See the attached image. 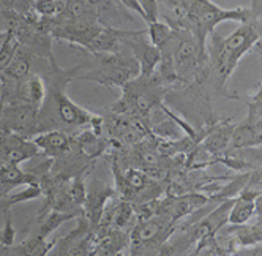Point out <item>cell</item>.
<instances>
[{"instance_id": "1", "label": "cell", "mask_w": 262, "mask_h": 256, "mask_svg": "<svg viewBox=\"0 0 262 256\" xmlns=\"http://www.w3.org/2000/svg\"><path fill=\"white\" fill-rule=\"evenodd\" d=\"M259 40V29L250 21L243 23L226 38H221L216 35L213 36L210 43V68L213 70L220 86L226 84L229 76L237 68L240 59L248 51H251Z\"/></svg>"}, {"instance_id": "2", "label": "cell", "mask_w": 262, "mask_h": 256, "mask_svg": "<svg viewBox=\"0 0 262 256\" xmlns=\"http://www.w3.org/2000/svg\"><path fill=\"white\" fill-rule=\"evenodd\" d=\"M250 10L248 8H235V10H226L220 8L213 2L201 0V2H188L186 7V17L183 30H188L193 33L199 43L205 46L209 33L213 32V29L224 21H238V23H248L250 21Z\"/></svg>"}, {"instance_id": "3", "label": "cell", "mask_w": 262, "mask_h": 256, "mask_svg": "<svg viewBox=\"0 0 262 256\" xmlns=\"http://www.w3.org/2000/svg\"><path fill=\"white\" fill-rule=\"evenodd\" d=\"M51 97H52V103L55 106L57 117L63 123L71 125V126H92L93 128L92 132L95 135H100L103 119L90 114L89 111L78 106L71 98H68V95L60 89V86L54 87L51 90Z\"/></svg>"}, {"instance_id": "4", "label": "cell", "mask_w": 262, "mask_h": 256, "mask_svg": "<svg viewBox=\"0 0 262 256\" xmlns=\"http://www.w3.org/2000/svg\"><path fill=\"white\" fill-rule=\"evenodd\" d=\"M40 108L29 103H17L4 109L0 117V130L11 135H19L32 132L38 119Z\"/></svg>"}, {"instance_id": "5", "label": "cell", "mask_w": 262, "mask_h": 256, "mask_svg": "<svg viewBox=\"0 0 262 256\" xmlns=\"http://www.w3.org/2000/svg\"><path fill=\"white\" fill-rule=\"evenodd\" d=\"M125 43L133 51L139 65V76H152L160 60V49L147 40V30H136Z\"/></svg>"}, {"instance_id": "6", "label": "cell", "mask_w": 262, "mask_h": 256, "mask_svg": "<svg viewBox=\"0 0 262 256\" xmlns=\"http://www.w3.org/2000/svg\"><path fill=\"white\" fill-rule=\"evenodd\" d=\"M40 154L36 145L33 142L24 141L17 135L8 133V136H4L0 139V155L4 157L5 164H19L30 157Z\"/></svg>"}, {"instance_id": "7", "label": "cell", "mask_w": 262, "mask_h": 256, "mask_svg": "<svg viewBox=\"0 0 262 256\" xmlns=\"http://www.w3.org/2000/svg\"><path fill=\"white\" fill-rule=\"evenodd\" d=\"M112 191L107 185H104L100 180H93V184L90 187V190L87 191L85 201H84V215L87 218V222L90 225H98L100 218L103 215L104 210V204L106 201L112 196Z\"/></svg>"}, {"instance_id": "8", "label": "cell", "mask_w": 262, "mask_h": 256, "mask_svg": "<svg viewBox=\"0 0 262 256\" xmlns=\"http://www.w3.org/2000/svg\"><path fill=\"white\" fill-rule=\"evenodd\" d=\"M38 152H43L49 157H59L71 151L73 139L65 132H49L38 133L32 141Z\"/></svg>"}, {"instance_id": "9", "label": "cell", "mask_w": 262, "mask_h": 256, "mask_svg": "<svg viewBox=\"0 0 262 256\" xmlns=\"http://www.w3.org/2000/svg\"><path fill=\"white\" fill-rule=\"evenodd\" d=\"M32 184H40V182L33 174L24 173L16 164H4V166H0V185L11 188L16 185H32Z\"/></svg>"}, {"instance_id": "10", "label": "cell", "mask_w": 262, "mask_h": 256, "mask_svg": "<svg viewBox=\"0 0 262 256\" xmlns=\"http://www.w3.org/2000/svg\"><path fill=\"white\" fill-rule=\"evenodd\" d=\"M30 71V51L24 48H17L13 59L4 70V75L13 81L24 79Z\"/></svg>"}, {"instance_id": "11", "label": "cell", "mask_w": 262, "mask_h": 256, "mask_svg": "<svg viewBox=\"0 0 262 256\" xmlns=\"http://www.w3.org/2000/svg\"><path fill=\"white\" fill-rule=\"evenodd\" d=\"M257 206H259V199L248 201V199L238 198L237 201H232V206L228 214V222L235 226H243L245 223H248V220L254 215Z\"/></svg>"}, {"instance_id": "12", "label": "cell", "mask_w": 262, "mask_h": 256, "mask_svg": "<svg viewBox=\"0 0 262 256\" xmlns=\"http://www.w3.org/2000/svg\"><path fill=\"white\" fill-rule=\"evenodd\" d=\"M23 94H24V101L23 103H29L32 106L41 108V103L46 98V86L45 81L40 76H32L29 81H26L24 87H23Z\"/></svg>"}, {"instance_id": "13", "label": "cell", "mask_w": 262, "mask_h": 256, "mask_svg": "<svg viewBox=\"0 0 262 256\" xmlns=\"http://www.w3.org/2000/svg\"><path fill=\"white\" fill-rule=\"evenodd\" d=\"M232 130H234V126H226V125H223L221 128H216L215 132L210 133L207 141H205V149L213 155L223 152L228 147V144L231 142Z\"/></svg>"}, {"instance_id": "14", "label": "cell", "mask_w": 262, "mask_h": 256, "mask_svg": "<svg viewBox=\"0 0 262 256\" xmlns=\"http://www.w3.org/2000/svg\"><path fill=\"white\" fill-rule=\"evenodd\" d=\"M172 29L167 26L166 23H161V21H157V23H152L148 24V30H147V35H148V41H150L157 49H161L163 46H166L167 43L171 41L172 38Z\"/></svg>"}, {"instance_id": "15", "label": "cell", "mask_w": 262, "mask_h": 256, "mask_svg": "<svg viewBox=\"0 0 262 256\" xmlns=\"http://www.w3.org/2000/svg\"><path fill=\"white\" fill-rule=\"evenodd\" d=\"M163 229V223L157 222V220H145L144 223H141L135 231H133V241L138 244L142 242H148L155 239V237L161 232Z\"/></svg>"}, {"instance_id": "16", "label": "cell", "mask_w": 262, "mask_h": 256, "mask_svg": "<svg viewBox=\"0 0 262 256\" xmlns=\"http://www.w3.org/2000/svg\"><path fill=\"white\" fill-rule=\"evenodd\" d=\"M73 217H74L73 212H57V210H52V212L48 215L46 222L41 225L38 236L43 237V239H46V237H48L51 232H54L62 223H65L67 220H70V218H73Z\"/></svg>"}, {"instance_id": "17", "label": "cell", "mask_w": 262, "mask_h": 256, "mask_svg": "<svg viewBox=\"0 0 262 256\" xmlns=\"http://www.w3.org/2000/svg\"><path fill=\"white\" fill-rule=\"evenodd\" d=\"M65 193H67V198L71 203L73 207H79L84 204L85 201V196H87V190H85V185L81 177H74L71 184L65 188Z\"/></svg>"}, {"instance_id": "18", "label": "cell", "mask_w": 262, "mask_h": 256, "mask_svg": "<svg viewBox=\"0 0 262 256\" xmlns=\"http://www.w3.org/2000/svg\"><path fill=\"white\" fill-rule=\"evenodd\" d=\"M122 182L125 188V195H128L129 191H139L147 185V176L139 171V169H128L125 174H122Z\"/></svg>"}, {"instance_id": "19", "label": "cell", "mask_w": 262, "mask_h": 256, "mask_svg": "<svg viewBox=\"0 0 262 256\" xmlns=\"http://www.w3.org/2000/svg\"><path fill=\"white\" fill-rule=\"evenodd\" d=\"M19 41L16 40V36L10 32L5 40L0 45V73H4V70L7 68V65L10 63V60L13 59L14 52L19 48Z\"/></svg>"}, {"instance_id": "20", "label": "cell", "mask_w": 262, "mask_h": 256, "mask_svg": "<svg viewBox=\"0 0 262 256\" xmlns=\"http://www.w3.org/2000/svg\"><path fill=\"white\" fill-rule=\"evenodd\" d=\"M68 2H35L33 8L43 19H55L67 10Z\"/></svg>"}, {"instance_id": "21", "label": "cell", "mask_w": 262, "mask_h": 256, "mask_svg": "<svg viewBox=\"0 0 262 256\" xmlns=\"http://www.w3.org/2000/svg\"><path fill=\"white\" fill-rule=\"evenodd\" d=\"M41 196V187L40 184H32V185H26V188L16 195H11L7 199V206H13L17 203H24V201H30V199H36Z\"/></svg>"}, {"instance_id": "22", "label": "cell", "mask_w": 262, "mask_h": 256, "mask_svg": "<svg viewBox=\"0 0 262 256\" xmlns=\"http://www.w3.org/2000/svg\"><path fill=\"white\" fill-rule=\"evenodd\" d=\"M131 218H133V207H131L128 203H122L116 209L114 215H112V220H114V223L119 228H123L125 225H128Z\"/></svg>"}, {"instance_id": "23", "label": "cell", "mask_w": 262, "mask_h": 256, "mask_svg": "<svg viewBox=\"0 0 262 256\" xmlns=\"http://www.w3.org/2000/svg\"><path fill=\"white\" fill-rule=\"evenodd\" d=\"M238 239L242 241L243 245H251V244H257L260 241V226H251V228H243L238 229L237 232Z\"/></svg>"}, {"instance_id": "24", "label": "cell", "mask_w": 262, "mask_h": 256, "mask_svg": "<svg viewBox=\"0 0 262 256\" xmlns=\"http://www.w3.org/2000/svg\"><path fill=\"white\" fill-rule=\"evenodd\" d=\"M14 242V228H13V222L10 214H7V222H5V228L2 232V239H0V244L4 247H10Z\"/></svg>"}]
</instances>
